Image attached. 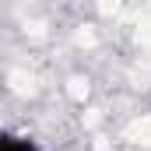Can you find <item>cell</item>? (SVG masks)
I'll return each mask as SVG.
<instances>
[{"mask_svg":"<svg viewBox=\"0 0 151 151\" xmlns=\"http://www.w3.org/2000/svg\"><path fill=\"white\" fill-rule=\"evenodd\" d=\"M0 151H39V144L32 137H21V134H0Z\"/></svg>","mask_w":151,"mask_h":151,"instance_id":"cell-1","label":"cell"}]
</instances>
